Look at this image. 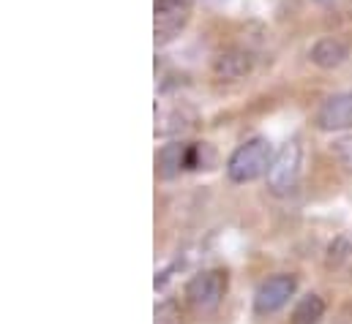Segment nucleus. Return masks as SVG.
I'll use <instances>...</instances> for the list:
<instances>
[{"mask_svg":"<svg viewBox=\"0 0 352 324\" xmlns=\"http://www.w3.org/2000/svg\"><path fill=\"white\" fill-rule=\"evenodd\" d=\"M300 166H303V150L300 145L292 139L287 145L278 148V153L273 156V161L267 166V191L273 196H287L300 177Z\"/></svg>","mask_w":352,"mask_h":324,"instance_id":"obj_2","label":"nucleus"},{"mask_svg":"<svg viewBox=\"0 0 352 324\" xmlns=\"http://www.w3.org/2000/svg\"><path fill=\"white\" fill-rule=\"evenodd\" d=\"M273 156L276 153H273L270 139L254 137V139H249L232 150V156L227 159V177L238 185L254 183L263 174H267V166L273 161Z\"/></svg>","mask_w":352,"mask_h":324,"instance_id":"obj_1","label":"nucleus"},{"mask_svg":"<svg viewBox=\"0 0 352 324\" xmlns=\"http://www.w3.org/2000/svg\"><path fill=\"white\" fill-rule=\"evenodd\" d=\"M347 58H350V47L342 38H333V36H325V38L314 41L311 49H309V60L317 69H325V71H333V69L344 66Z\"/></svg>","mask_w":352,"mask_h":324,"instance_id":"obj_8","label":"nucleus"},{"mask_svg":"<svg viewBox=\"0 0 352 324\" xmlns=\"http://www.w3.org/2000/svg\"><path fill=\"white\" fill-rule=\"evenodd\" d=\"M252 71H254V55L246 52V49H230V52H221L213 60V74H216V80L221 82L243 80Z\"/></svg>","mask_w":352,"mask_h":324,"instance_id":"obj_7","label":"nucleus"},{"mask_svg":"<svg viewBox=\"0 0 352 324\" xmlns=\"http://www.w3.org/2000/svg\"><path fill=\"white\" fill-rule=\"evenodd\" d=\"M325 316V300L320 294H306L289 314V324H320Z\"/></svg>","mask_w":352,"mask_h":324,"instance_id":"obj_10","label":"nucleus"},{"mask_svg":"<svg viewBox=\"0 0 352 324\" xmlns=\"http://www.w3.org/2000/svg\"><path fill=\"white\" fill-rule=\"evenodd\" d=\"M188 161V142H170L156 153V172L162 180H175L180 172H186Z\"/></svg>","mask_w":352,"mask_h":324,"instance_id":"obj_9","label":"nucleus"},{"mask_svg":"<svg viewBox=\"0 0 352 324\" xmlns=\"http://www.w3.org/2000/svg\"><path fill=\"white\" fill-rule=\"evenodd\" d=\"M191 3L194 0H156L153 5V33L156 44H170L183 33L191 16Z\"/></svg>","mask_w":352,"mask_h":324,"instance_id":"obj_4","label":"nucleus"},{"mask_svg":"<svg viewBox=\"0 0 352 324\" xmlns=\"http://www.w3.org/2000/svg\"><path fill=\"white\" fill-rule=\"evenodd\" d=\"M295 292H298V278L292 273L270 275L254 292V311L260 316H270V314L281 311L289 303V297H295Z\"/></svg>","mask_w":352,"mask_h":324,"instance_id":"obj_5","label":"nucleus"},{"mask_svg":"<svg viewBox=\"0 0 352 324\" xmlns=\"http://www.w3.org/2000/svg\"><path fill=\"white\" fill-rule=\"evenodd\" d=\"M314 123L325 134L352 128V93H336V95L325 98L314 115Z\"/></svg>","mask_w":352,"mask_h":324,"instance_id":"obj_6","label":"nucleus"},{"mask_svg":"<svg viewBox=\"0 0 352 324\" xmlns=\"http://www.w3.org/2000/svg\"><path fill=\"white\" fill-rule=\"evenodd\" d=\"M205 3H210V5H224V3H230V0H205Z\"/></svg>","mask_w":352,"mask_h":324,"instance_id":"obj_13","label":"nucleus"},{"mask_svg":"<svg viewBox=\"0 0 352 324\" xmlns=\"http://www.w3.org/2000/svg\"><path fill=\"white\" fill-rule=\"evenodd\" d=\"M331 153H333V159L342 163L347 172H352V134L350 137L336 139V142L331 145Z\"/></svg>","mask_w":352,"mask_h":324,"instance_id":"obj_12","label":"nucleus"},{"mask_svg":"<svg viewBox=\"0 0 352 324\" xmlns=\"http://www.w3.org/2000/svg\"><path fill=\"white\" fill-rule=\"evenodd\" d=\"M317 5H331V3H336V0H314Z\"/></svg>","mask_w":352,"mask_h":324,"instance_id":"obj_14","label":"nucleus"},{"mask_svg":"<svg viewBox=\"0 0 352 324\" xmlns=\"http://www.w3.org/2000/svg\"><path fill=\"white\" fill-rule=\"evenodd\" d=\"M191 120L194 115H186V109H170V112H156V134L167 137V134H177V131H186L191 128Z\"/></svg>","mask_w":352,"mask_h":324,"instance_id":"obj_11","label":"nucleus"},{"mask_svg":"<svg viewBox=\"0 0 352 324\" xmlns=\"http://www.w3.org/2000/svg\"><path fill=\"white\" fill-rule=\"evenodd\" d=\"M186 300L191 308L197 311H213L219 308V303L227 294V273L213 267V270H202L194 278H188L186 284Z\"/></svg>","mask_w":352,"mask_h":324,"instance_id":"obj_3","label":"nucleus"}]
</instances>
